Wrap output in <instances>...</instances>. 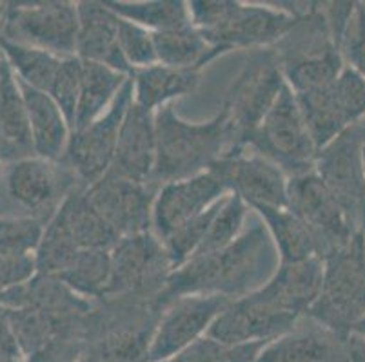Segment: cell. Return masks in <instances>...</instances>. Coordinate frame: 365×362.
Segmentation results:
<instances>
[{"label":"cell","mask_w":365,"mask_h":362,"mask_svg":"<svg viewBox=\"0 0 365 362\" xmlns=\"http://www.w3.org/2000/svg\"><path fill=\"white\" fill-rule=\"evenodd\" d=\"M280 267L273 239L260 219L229 247L207 255L191 257L173 270L162 294V303L180 295H222L229 301L245 297L267 283Z\"/></svg>","instance_id":"cell-1"},{"label":"cell","mask_w":365,"mask_h":362,"mask_svg":"<svg viewBox=\"0 0 365 362\" xmlns=\"http://www.w3.org/2000/svg\"><path fill=\"white\" fill-rule=\"evenodd\" d=\"M162 310L160 297L95 301L84 323V361L145 362Z\"/></svg>","instance_id":"cell-2"},{"label":"cell","mask_w":365,"mask_h":362,"mask_svg":"<svg viewBox=\"0 0 365 362\" xmlns=\"http://www.w3.org/2000/svg\"><path fill=\"white\" fill-rule=\"evenodd\" d=\"M191 24L222 55L273 48L293 28L298 4H247L238 0H191Z\"/></svg>","instance_id":"cell-3"},{"label":"cell","mask_w":365,"mask_h":362,"mask_svg":"<svg viewBox=\"0 0 365 362\" xmlns=\"http://www.w3.org/2000/svg\"><path fill=\"white\" fill-rule=\"evenodd\" d=\"M155 125L157 164L153 181L157 185L204 174L231 149V131L222 109L207 122H187L173 105H165L155 112Z\"/></svg>","instance_id":"cell-4"},{"label":"cell","mask_w":365,"mask_h":362,"mask_svg":"<svg viewBox=\"0 0 365 362\" xmlns=\"http://www.w3.org/2000/svg\"><path fill=\"white\" fill-rule=\"evenodd\" d=\"M273 49L280 60L285 84L294 95L327 87L345 68L324 2L302 4L293 28Z\"/></svg>","instance_id":"cell-5"},{"label":"cell","mask_w":365,"mask_h":362,"mask_svg":"<svg viewBox=\"0 0 365 362\" xmlns=\"http://www.w3.org/2000/svg\"><path fill=\"white\" fill-rule=\"evenodd\" d=\"M285 87L284 71L273 48L247 51L240 71L229 85L222 102L231 131L229 152H240L247 147L249 136L262 124ZM227 152V154H229Z\"/></svg>","instance_id":"cell-6"},{"label":"cell","mask_w":365,"mask_h":362,"mask_svg":"<svg viewBox=\"0 0 365 362\" xmlns=\"http://www.w3.org/2000/svg\"><path fill=\"white\" fill-rule=\"evenodd\" d=\"M364 315L365 234H358L324 257L320 295L305 317L341 335H351Z\"/></svg>","instance_id":"cell-7"},{"label":"cell","mask_w":365,"mask_h":362,"mask_svg":"<svg viewBox=\"0 0 365 362\" xmlns=\"http://www.w3.org/2000/svg\"><path fill=\"white\" fill-rule=\"evenodd\" d=\"M0 185L4 207L9 208L6 215H28L44 225L58 212L66 198L82 187L62 161L38 156L4 165Z\"/></svg>","instance_id":"cell-8"},{"label":"cell","mask_w":365,"mask_h":362,"mask_svg":"<svg viewBox=\"0 0 365 362\" xmlns=\"http://www.w3.org/2000/svg\"><path fill=\"white\" fill-rule=\"evenodd\" d=\"M245 149L269 159L287 178L314 171L318 147L289 85L285 84L271 111L249 136Z\"/></svg>","instance_id":"cell-9"},{"label":"cell","mask_w":365,"mask_h":362,"mask_svg":"<svg viewBox=\"0 0 365 362\" xmlns=\"http://www.w3.org/2000/svg\"><path fill=\"white\" fill-rule=\"evenodd\" d=\"M76 33L78 8L71 0L4 2L2 38L69 58L76 56Z\"/></svg>","instance_id":"cell-10"},{"label":"cell","mask_w":365,"mask_h":362,"mask_svg":"<svg viewBox=\"0 0 365 362\" xmlns=\"http://www.w3.org/2000/svg\"><path fill=\"white\" fill-rule=\"evenodd\" d=\"M171 272L168 250L155 232L125 235L111 248V275L102 299H162Z\"/></svg>","instance_id":"cell-11"},{"label":"cell","mask_w":365,"mask_h":362,"mask_svg":"<svg viewBox=\"0 0 365 362\" xmlns=\"http://www.w3.org/2000/svg\"><path fill=\"white\" fill-rule=\"evenodd\" d=\"M364 139V125H351L329 144L318 149L314 161V172L334 196L356 234H365Z\"/></svg>","instance_id":"cell-12"},{"label":"cell","mask_w":365,"mask_h":362,"mask_svg":"<svg viewBox=\"0 0 365 362\" xmlns=\"http://www.w3.org/2000/svg\"><path fill=\"white\" fill-rule=\"evenodd\" d=\"M133 102V82H125L115 104L95 122L71 132L62 164L75 174L82 187H91L104 178L113 165L118 134Z\"/></svg>","instance_id":"cell-13"},{"label":"cell","mask_w":365,"mask_h":362,"mask_svg":"<svg viewBox=\"0 0 365 362\" xmlns=\"http://www.w3.org/2000/svg\"><path fill=\"white\" fill-rule=\"evenodd\" d=\"M231 303L222 295H180L165 303L145 362H165L207 335L215 319Z\"/></svg>","instance_id":"cell-14"},{"label":"cell","mask_w":365,"mask_h":362,"mask_svg":"<svg viewBox=\"0 0 365 362\" xmlns=\"http://www.w3.org/2000/svg\"><path fill=\"white\" fill-rule=\"evenodd\" d=\"M287 207L314 235L320 247L322 259L358 235L334 196L314 171L289 178Z\"/></svg>","instance_id":"cell-15"},{"label":"cell","mask_w":365,"mask_h":362,"mask_svg":"<svg viewBox=\"0 0 365 362\" xmlns=\"http://www.w3.org/2000/svg\"><path fill=\"white\" fill-rule=\"evenodd\" d=\"M160 185L138 183L111 172L86 187V196L118 239L153 230V205Z\"/></svg>","instance_id":"cell-16"},{"label":"cell","mask_w":365,"mask_h":362,"mask_svg":"<svg viewBox=\"0 0 365 362\" xmlns=\"http://www.w3.org/2000/svg\"><path fill=\"white\" fill-rule=\"evenodd\" d=\"M300 317L282 312L260 292L231 301L209 328V337L229 344L271 343L282 337Z\"/></svg>","instance_id":"cell-17"},{"label":"cell","mask_w":365,"mask_h":362,"mask_svg":"<svg viewBox=\"0 0 365 362\" xmlns=\"http://www.w3.org/2000/svg\"><path fill=\"white\" fill-rule=\"evenodd\" d=\"M211 171L222 179L229 194L255 207H287L289 178L269 159L251 151L229 152Z\"/></svg>","instance_id":"cell-18"},{"label":"cell","mask_w":365,"mask_h":362,"mask_svg":"<svg viewBox=\"0 0 365 362\" xmlns=\"http://www.w3.org/2000/svg\"><path fill=\"white\" fill-rule=\"evenodd\" d=\"M229 192L213 171L160 185L153 205V232L160 239L217 205Z\"/></svg>","instance_id":"cell-19"},{"label":"cell","mask_w":365,"mask_h":362,"mask_svg":"<svg viewBox=\"0 0 365 362\" xmlns=\"http://www.w3.org/2000/svg\"><path fill=\"white\" fill-rule=\"evenodd\" d=\"M349 337L302 317L293 330L265 344L255 362H351Z\"/></svg>","instance_id":"cell-20"},{"label":"cell","mask_w":365,"mask_h":362,"mask_svg":"<svg viewBox=\"0 0 365 362\" xmlns=\"http://www.w3.org/2000/svg\"><path fill=\"white\" fill-rule=\"evenodd\" d=\"M157 164V125L155 112L131 102L118 134L117 151L109 172L120 178L155 183Z\"/></svg>","instance_id":"cell-21"},{"label":"cell","mask_w":365,"mask_h":362,"mask_svg":"<svg viewBox=\"0 0 365 362\" xmlns=\"http://www.w3.org/2000/svg\"><path fill=\"white\" fill-rule=\"evenodd\" d=\"M78 8V33L76 56L86 62H97L131 76L133 71L120 53L118 29L120 16L113 11L106 0H81Z\"/></svg>","instance_id":"cell-22"},{"label":"cell","mask_w":365,"mask_h":362,"mask_svg":"<svg viewBox=\"0 0 365 362\" xmlns=\"http://www.w3.org/2000/svg\"><path fill=\"white\" fill-rule=\"evenodd\" d=\"M324 279V259L313 257L298 263H280L271 279L258 288L267 301L282 312L305 317L317 303Z\"/></svg>","instance_id":"cell-23"},{"label":"cell","mask_w":365,"mask_h":362,"mask_svg":"<svg viewBox=\"0 0 365 362\" xmlns=\"http://www.w3.org/2000/svg\"><path fill=\"white\" fill-rule=\"evenodd\" d=\"M35 156L21 84L0 55V159L15 164Z\"/></svg>","instance_id":"cell-24"},{"label":"cell","mask_w":365,"mask_h":362,"mask_svg":"<svg viewBox=\"0 0 365 362\" xmlns=\"http://www.w3.org/2000/svg\"><path fill=\"white\" fill-rule=\"evenodd\" d=\"M21 84V82H19ZM28 111L35 156L51 161H61L71 138V125L55 100L44 91L21 84Z\"/></svg>","instance_id":"cell-25"},{"label":"cell","mask_w":365,"mask_h":362,"mask_svg":"<svg viewBox=\"0 0 365 362\" xmlns=\"http://www.w3.org/2000/svg\"><path fill=\"white\" fill-rule=\"evenodd\" d=\"M202 71L198 69L169 68L155 64L133 71V102L140 107L157 112L173 100L195 92L200 85Z\"/></svg>","instance_id":"cell-26"},{"label":"cell","mask_w":365,"mask_h":362,"mask_svg":"<svg viewBox=\"0 0 365 362\" xmlns=\"http://www.w3.org/2000/svg\"><path fill=\"white\" fill-rule=\"evenodd\" d=\"M251 211L257 212L267 228L280 263H298L313 257L322 259L318 241L289 207H255Z\"/></svg>","instance_id":"cell-27"},{"label":"cell","mask_w":365,"mask_h":362,"mask_svg":"<svg viewBox=\"0 0 365 362\" xmlns=\"http://www.w3.org/2000/svg\"><path fill=\"white\" fill-rule=\"evenodd\" d=\"M129 78L131 76L124 75L117 69L82 60L81 98H78L73 131L86 127L97 118H101L115 104L118 92L122 91Z\"/></svg>","instance_id":"cell-28"},{"label":"cell","mask_w":365,"mask_h":362,"mask_svg":"<svg viewBox=\"0 0 365 362\" xmlns=\"http://www.w3.org/2000/svg\"><path fill=\"white\" fill-rule=\"evenodd\" d=\"M153 36H155L157 62L169 68L202 71L205 65L222 56V53L209 44L207 38L193 24L153 33Z\"/></svg>","instance_id":"cell-29"},{"label":"cell","mask_w":365,"mask_h":362,"mask_svg":"<svg viewBox=\"0 0 365 362\" xmlns=\"http://www.w3.org/2000/svg\"><path fill=\"white\" fill-rule=\"evenodd\" d=\"M58 215L64 219L69 232L82 250L88 248H106L111 250L118 238L109 228L97 208L86 196V187H78L66 198L62 207L58 208Z\"/></svg>","instance_id":"cell-30"},{"label":"cell","mask_w":365,"mask_h":362,"mask_svg":"<svg viewBox=\"0 0 365 362\" xmlns=\"http://www.w3.org/2000/svg\"><path fill=\"white\" fill-rule=\"evenodd\" d=\"M0 55L21 84L44 92H49L64 60L44 49L11 42L2 36H0Z\"/></svg>","instance_id":"cell-31"},{"label":"cell","mask_w":365,"mask_h":362,"mask_svg":"<svg viewBox=\"0 0 365 362\" xmlns=\"http://www.w3.org/2000/svg\"><path fill=\"white\" fill-rule=\"evenodd\" d=\"M122 20L151 33L169 31L191 24L189 4L184 0H106Z\"/></svg>","instance_id":"cell-32"},{"label":"cell","mask_w":365,"mask_h":362,"mask_svg":"<svg viewBox=\"0 0 365 362\" xmlns=\"http://www.w3.org/2000/svg\"><path fill=\"white\" fill-rule=\"evenodd\" d=\"M111 275V250L106 248H88L81 250L71 267L58 275L62 283L68 284L75 294L98 301L104 297Z\"/></svg>","instance_id":"cell-33"},{"label":"cell","mask_w":365,"mask_h":362,"mask_svg":"<svg viewBox=\"0 0 365 362\" xmlns=\"http://www.w3.org/2000/svg\"><path fill=\"white\" fill-rule=\"evenodd\" d=\"M81 250L82 248L78 247L73 234L69 232L64 219L56 212L46 223L41 245L35 252L38 274L58 277L71 267L76 255L81 254Z\"/></svg>","instance_id":"cell-34"},{"label":"cell","mask_w":365,"mask_h":362,"mask_svg":"<svg viewBox=\"0 0 365 362\" xmlns=\"http://www.w3.org/2000/svg\"><path fill=\"white\" fill-rule=\"evenodd\" d=\"M251 208L245 205L242 198L235 194H227L224 199H220L217 211H215L213 219L209 223L205 238L198 250L195 252L193 257L197 255L215 254L222 248L229 247L235 239L245 230V221Z\"/></svg>","instance_id":"cell-35"},{"label":"cell","mask_w":365,"mask_h":362,"mask_svg":"<svg viewBox=\"0 0 365 362\" xmlns=\"http://www.w3.org/2000/svg\"><path fill=\"white\" fill-rule=\"evenodd\" d=\"M265 344H229L204 335L165 362H255Z\"/></svg>","instance_id":"cell-36"},{"label":"cell","mask_w":365,"mask_h":362,"mask_svg":"<svg viewBox=\"0 0 365 362\" xmlns=\"http://www.w3.org/2000/svg\"><path fill=\"white\" fill-rule=\"evenodd\" d=\"M44 227L28 215H0V255H35Z\"/></svg>","instance_id":"cell-37"},{"label":"cell","mask_w":365,"mask_h":362,"mask_svg":"<svg viewBox=\"0 0 365 362\" xmlns=\"http://www.w3.org/2000/svg\"><path fill=\"white\" fill-rule=\"evenodd\" d=\"M218 203H220V201H218ZM218 203L213 205L211 208H207L204 214L197 215V218H193L191 221H187V223L175 228L171 234L165 235V238L162 239V243H164L165 250H168L169 261H171L173 265V270H177L178 267L187 263L189 259L195 255V252L198 250V247H200L202 241H204L205 232H207L209 223H211V219H213Z\"/></svg>","instance_id":"cell-38"},{"label":"cell","mask_w":365,"mask_h":362,"mask_svg":"<svg viewBox=\"0 0 365 362\" xmlns=\"http://www.w3.org/2000/svg\"><path fill=\"white\" fill-rule=\"evenodd\" d=\"M334 105L338 115L347 127L361 124L365 116V78L353 69L344 68L336 80L331 84Z\"/></svg>","instance_id":"cell-39"},{"label":"cell","mask_w":365,"mask_h":362,"mask_svg":"<svg viewBox=\"0 0 365 362\" xmlns=\"http://www.w3.org/2000/svg\"><path fill=\"white\" fill-rule=\"evenodd\" d=\"M81 82H82V60L78 56H69L62 60L61 69L56 73L48 95L56 102V105L64 112L66 119L75 127L76 109H78V98H81Z\"/></svg>","instance_id":"cell-40"},{"label":"cell","mask_w":365,"mask_h":362,"mask_svg":"<svg viewBox=\"0 0 365 362\" xmlns=\"http://www.w3.org/2000/svg\"><path fill=\"white\" fill-rule=\"evenodd\" d=\"M118 46H120L122 56H124V60L131 68V71L158 64L157 49H155V36H153L151 31L142 28V26L120 18Z\"/></svg>","instance_id":"cell-41"},{"label":"cell","mask_w":365,"mask_h":362,"mask_svg":"<svg viewBox=\"0 0 365 362\" xmlns=\"http://www.w3.org/2000/svg\"><path fill=\"white\" fill-rule=\"evenodd\" d=\"M341 58L345 68L365 78V4L358 2L341 42Z\"/></svg>","instance_id":"cell-42"},{"label":"cell","mask_w":365,"mask_h":362,"mask_svg":"<svg viewBox=\"0 0 365 362\" xmlns=\"http://www.w3.org/2000/svg\"><path fill=\"white\" fill-rule=\"evenodd\" d=\"M38 275L35 255H0V295Z\"/></svg>","instance_id":"cell-43"},{"label":"cell","mask_w":365,"mask_h":362,"mask_svg":"<svg viewBox=\"0 0 365 362\" xmlns=\"http://www.w3.org/2000/svg\"><path fill=\"white\" fill-rule=\"evenodd\" d=\"M0 351L13 355V357L24 358L21 346H19V341H16L15 337V331H13L11 324H9V321L6 319V315L2 314V310H0Z\"/></svg>","instance_id":"cell-44"},{"label":"cell","mask_w":365,"mask_h":362,"mask_svg":"<svg viewBox=\"0 0 365 362\" xmlns=\"http://www.w3.org/2000/svg\"><path fill=\"white\" fill-rule=\"evenodd\" d=\"M349 357L351 362H365V341L354 335L349 337Z\"/></svg>","instance_id":"cell-45"},{"label":"cell","mask_w":365,"mask_h":362,"mask_svg":"<svg viewBox=\"0 0 365 362\" xmlns=\"http://www.w3.org/2000/svg\"><path fill=\"white\" fill-rule=\"evenodd\" d=\"M351 335H354V337H358V339H364L365 341V315L360 319V321H358L356 326H354L353 331H351Z\"/></svg>","instance_id":"cell-46"},{"label":"cell","mask_w":365,"mask_h":362,"mask_svg":"<svg viewBox=\"0 0 365 362\" xmlns=\"http://www.w3.org/2000/svg\"><path fill=\"white\" fill-rule=\"evenodd\" d=\"M0 362H26L24 358H19V357H13V355L4 353V351H0Z\"/></svg>","instance_id":"cell-47"},{"label":"cell","mask_w":365,"mask_h":362,"mask_svg":"<svg viewBox=\"0 0 365 362\" xmlns=\"http://www.w3.org/2000/svg\"><path fill=\"white\" fill-rule=\"evenodd\" d=\"M2 18H4V4H0V36H2Z\"/></svg>","instance_id":"cell-48"},{"label":"cell","mask_w":365,"mask_h":362,"mask_svg":"<svg viewBox=\"0 0 365 362\" xmlns=\"http://www.w3.org/2000/svg\"><path fill=\"white\" fill-rule=\"evenodd\" d=\"M361 161H364V172H365V139H364V145H361Z\"/></svg>","instance_id":"cell-49"},{"label":"cell","mask_w":365,"mask_h":362,"mask_svg":"<svg viewBox=\"0 0 365 362\" xmlns=\"http://www.w3.org/2000/svg\"><path fill=\"white\" fill-rule=\"evenodd\" d=\"M2 171H4V164H2V159H0V176H2Z\"/></svg>","instance_id":"cell-50"},{"label":"cell","mask_w":365,"mask_h":362,"mask_svg":"<svg viewBox=\"0 0 365 362\" xmlns=\"http://www.w3.org/2000/svg\"><path fill=\"white\" fill-rule=\"evenodd\" d=\"M82 362H91V361H82Z\"/></svg>","instance_id":"cell-51"}]
</instances>
